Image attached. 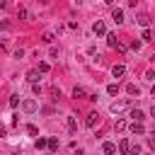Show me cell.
<instances>
[{
    "instance_id": "25",
    "label": "cell",
    "mask_w": 155,
    "mask_h": 155,
    "mask_svg": "<svg viewBox=\"0 0 155 155\" xmlns=\"http://www.w3.org/2000/svg\"><path fill=\"white\" fill-rule=\"evenodd\" d=\"M51 97L58 99V97H61V90H58V87H51Z\"/></svg>"
},
{
    "instance_id": "30",
    "label": "cell",
    "mask_w": 155,
    "mask_h": 155,
    "mask_svg": "<svg viewBox=\"0 0 155 155\" xmlns=\"http://www.w3.org/2000/svg\"><path fill=\"white\" fill-rule=\"evenodd\" d=\"M145 78H148V80H155V70H148V73H145Z\"/></svg>"
},
{
    "instance_id": "34",
    "label": "cell",
    "mask_w": 155,
    "mask_h": 155,
    "mask_svg": "<svg viewBox=\"0 0 155 155\" xmlns=\"http://www.w3.org/2000/svg\"><path fill=\"white\" fill-rule=\"evenodd\" d=\"M78 155H82V150H78Z\"/></svg>"
},
{
    "instance_id": "13",
    "label": "cell",
    "mask_w": 155,
    "mask_h": 155,
    "mask_svg": "<svg viewBox=\"0 0 155 155\" xmlns=\"http://www.w3.org/2000/svg\"><path fill=\"white\" fill-rule=\"evenodd\" d=\"M27 80H29V82L34 85V82L39 80V70H29V73H27Z\"/></svg>"
},
{
    "instance_id": "24",
    "label": "cell",
    "mask_w": 155,
    "mask_h": 155,
    "mask_svg": "<svg viewBox=\"0 0 155 155\" xmlns=\"http://www.w3.org/2000/svg\"><path fill=\"white\" fill-rule=\"evenodd\" d=\"M48 68H51L48 63H39V73H48Z\"/></svg>"
},
{
    "instance_id": "1",
    "label": "cell",
    "mask_w": 155,
    "mask_h": 155,
    "mask_svg": "<svg viewBox=\"0 0 155 155\" xmlns=\"http://www.w3.org/2000/svg\"><path fill=\"white\" fill-rule=\"evenodd\" d=\"M126 107H128V102H111V104H109V111H111V114H121Z\"/></svg>"
},
{
    "instance_id": "6",
    "label": "cell",
    "mask_w": 155,
    "mask_h": 155,
    "mask_svg": "<svg viewBox=\"0 0 155 155\" xmlns=\"http://www.w3.org/2000/svg\"><path fill=\"white\" fill-rule=\"evenodd\" d=\"M111 19H114L116 24H121V22H124V10H119V7H116V10L111 12Z\"/></svg>"
},
{
    "instance_id": "12",
    "label": "cell",
    "mask_w": 155,
    "mask_h": 155,
    "mask_svg": "<svg viewBox=\"0 0 155 155\" xmlns=\"http://www.w3.org/2000/svg\"><path fill=\"white\" fill-rule=\"evenodd\" d=\"M102 150H104V153H107V155H111V153H116V145H114V143H109V140H107V143H104V145H102Z\"/></svg>"
},
{
    "instance_id": "33",
    "label": "cell",
    "mask_w": 155,
    "mask_h": 155,
    "mask_svg": "<svg viewBox=\"0 0 155 155\" xmlns=\"http://www.w3.org/2000/svg\"><path fill=\"white\" fill-rule=\"evenodd\" d=\"M150 116H153V119H155V107H153V109H150Z\"/></svg>"
},
{
    "instance_id": "17",
    "label": "cell",
    "mask_w": 155,
    "mask_h": 155,
    "mask_svg": "<svg viewBox=\"0 0 155 155\" xmlns=\"http://www.w3.org/2000/svg\"><path fill=\"white\" fill-rule=\"evenodd\" d=\"M17 17H19V19H31V17H29V12H27L24 7H19V10H17Z\"/></svg>"
},
{
    "instance_id": "3",
    "label": "cell",
    "mask_w": 155,
    "mask_h": 155,
    "mask_svg": "<svg viewBox=\"0 0 155 155\" xmlns=\"http://www.w3.org/2000/svg\"><path fill=\"white\" fill-rule=\"evenodd\" d=\"M136 22H138V24H140V27H145V29H148V27H150V22H153V19H150V17H148V15H145V12H143V15H138V19H136Z\"/></svg>"
},
{
    "instance_id": "7",
    "label": "cell",
    "mask_w": 155,
    "mask_h": 155,
    "mask_svg": "<svg viewBox=\"0 0 155 155\" xmlns=\"http://www.w3.org/2000/svg\"><path fill=\"white\" fill-rule=\"evenodd\" d=\"M131 131H133L136 136H140V133H143L145 128H143V124H140V121H133V124H131Z\"/></svg>"
},
{
    "instance_id": "28",
    "label": "cell",
    "mask_w": 155,
    "mask_h": 155,
    "mask_svg": "<svg viewBox=\"0 0 155 155\" xmlns=\"http://www.w3.org/2000/svg\"><path fill=\"white\" fill-rule=\"evenodd\" d=\"M138 153H140L138 145H131V148H128V155H138Z\"/></svg>"
},
{
    "instance_id": "11",
    "label": "cell",
    "mask_w": 155,
    "mask_h": 155,
    "mask_svg": "<svg viewBox=\"0 0 155 155\" xmlns=\"http://www.w3.org/2000/svg\"><path fill=\"white\" fill-rule=\"evenodd\" d=\"M46 148H48V153H56L58 150V138H48V145Z\"/></svg>"
},
{
    "instance_id": "15",
    "label": "cell",
    "mask_w": 155,
    "mask_h": 155,
    "mask_svg": "<svg viewBox=\"0 0 155 155\" xmlns=\"http://www.w3.org/2000/svg\"><path fill=\"white\" fill-rule=\"evenodd\" d=\"M126 92H128V94H133V97H138V92H140V90H138V85H133V82H131V85L126 87Z\"/></svg>"
},
{
    "instance_id": "18",
    "label": "cell",
    "mask_w": 155,
    "mask_h": 155,
    "mask_svg": "<svg viewBox=\"0 0 155 155\" xmlns=\"http://www.w3.org/2000/svg\"><path fill=\"white\" fill-rule=\"evenodd\" d=\"M116 41H119V39H116V34H107V44H109L111 48L116 46Z\"/></svg>"
},
{
    "instance_id": "19",
    "label": "cell",
    "mask_w": 155,
    "mask_h": 155,
    "mask_svg": "<svg viewBox=\"0 0 155 155\" xmlns=\"http://www.w3.org/2000/svg\"><path fill=\"white\" fill-rule=\"evenodd\" d=\"M68 128H70V131H75V128H78V121H75V116H68Z\"/></svg>"
},
{
    "instance_id": "31",
    "label": "cell",
    "mask_w": 155,
    "mask_h": 155,
    "mask_svg": "<svg viewBox=\"0 0 155 155\" xmlns=\"http://www.w3.org/2000/svg\"><path fill=\"white\" fill-rule=\"evenodd\" d=\"M148 143H150V148H153V153H155V133L150 136V140H148Z\"/></svg>"
},
{
    "instance_id": "22",
    "label": "cell",
    "mask_w": 155,
    "mask_h": 155,
    "mask_svg": "<svg viewBox=\"0 0 155 155\" xmlns=\"http://www.w3.org/2000/svg\"><path fill=\"white\" fill-rule=\"evenodd\" d=\"M119 53H126V44H121V41H116V46H114Z\"/></svg>"
},
{
    "instance_id": "36",
    "label": "cell",
    "mask_w": 155,
    "mask_h": 155,
    "mask_svg": "<svg viewBox=\"0 0 155 155\" xmlns=\"http://www.w3.org/2000/svg\"><path fill=\"white\" fill-rule=\"evenodd\" d=\"M12 155H19V153H12Z\"/></svg>"
},
{
    "instance_id": "20",
    "label": "cell",
    "mask_w": 155,
    "mask_h": 155,
    "mask_svg": "<svg viewBox=\"0 0 155 155\" xmlns=\"http://www.w3.org/2000/svg\"><path fill=\"white\" fill-rule=\"evenodd\" d=\"M41 39H44L46 44H51V41H53V31H44V36H41Z\"/></svg>"
},
{
    "instance_id": "35",
    "label": "cell",
    "mask_w": 155,
    "mask_h": 155,
    "mask_svg": "<svg viewBox=\"0 0 155 155\" xmlns=\"http://www.w3.org/2000/svg\"><path fill=\"white\" fill-rule=\"evenodd\" d=\"M48 155H56V153H48Z\"/></svg>"
},
{
    "instance_id": "16",
    "label": "cell",
    "mask_w": 155,
    "mask_h": 155,
    "mask_svg": "<svg viewBox=\"0 0 155 155\" xmlns=\"http://www.w3.org/2000/svg\"><path fill=\"white\" fill-rule=\"evenodd\" d=\"M34 145H36V150H44V148L48 145V140H46V138H36V143H34Z\"/></svg>"
},
{
    "instance_id": "21",
    "label": "cell",
    "mask_w": 155,
    "mask_h": 155,
    "mask_svg": "<svg viewBox=\"0 0 155 155\" xmlns=\"http://www.w3.org/2000/svg\"><path fill=\"white\" fill-rule=\"evenodd\" d=\"M27 133H29V136H36V133H39V128H36L34 124H29V126H27Z\"/></svg>"
},
{
    "instance_id": "32",
    "label": "cell",
    "mask_w": 155,
    "mask_h": 155,
    "mask_svg": "<svg viewBox=\"0 0 155 155\" xmlns=\"http://www.w3.org/2000/svg\"><path fill=\"white\" fill-rule=\"evenodd\" d=\"M5 133H7V131H5V126H0V138H2Z\"/></svg>"
},
{
    "instance_id": "8",
    "label": "cell",
    "mask_w": 155,
    "mask_h": 155,
    "mask_svg": "<svg viewBox=\"0 0 155 155\" xmlns=\"http://www.w3.org/2000/svg\"><path fill=\"white\" fill-rule=\"evenodd\" d=\"M124 73H126V68H124V65H114V68H111V75H114V78H121Z\"/></svg>"
},
{
    "instance_id": "27",
    "label": "cell",
    "mask_w": 155,
    "mask_h": 155,
    "mask_svg": "<svg viewBox=\"0 0 155 155\" xmlns=\"http://www.w3.org/2000/svg\"><path fill=\"white\" fill-rule=\"evenodd\" d=\"M124 128H126V121L119 119V121H116V131H124Z\"/></svg>"
},
{
    "instance_id": "23",
    "label": "cell",
    "mask_w": 155,
    "mask_h": 155,
    "mask_svg": "<svg viewBox=\"0 0 155 155\" xmlns=\"http://www.w3.org/2000/svg\"><path fill=\"white\" fill-rule=\"evenodd\" d=\"M107 92H109V94H116V92H119V85H114V82H111V85L107 87Z\"/></svg>"
},
{
    "instance_id": "10",
    "label": "cell",
    "mask_w": 155,
    "mask_h": 155,
    "mask_svg": "<svg viewBox=\"0 0 155 155\" xmlns=\"http://www.w3.org/2000/svg\"><path fill=\"white\" fill-rule=\"evenodd\" d=\"M131 119H133V121H143V119H145V114H143L140 109H133V111H131Z\"/></svg>"
},
{
    "instance_id": "29",
    "label": "cell",
    "mask_w": 155,
    "mask_h": 155,
    "mask_svg": "<svg viewBox=\"0 0 155 155\" xmlns=\"http://www.w3.org/2000/svg\"><path fill=\"white\" fill-rule=\"evenodd\" d=\"M150 39H153V34H150V29H145L143 31V41H150Z\"/></svg>"
},
{
    "instance_id": "14",
    "label": "cell",
    "mask_w": 155,
    "mask_h": 155,
    "mask_svg": "<svg viewBox=\"0 0 155 155\" xmlns=\"http://www.w3.org/2000/svg\"><path fill=\"white\" fill-rule=\"evenodd\" d=\"M128 148H131V143H128V140H121V143H119V153L128 155Z\"/></svg>"
},
{
    "instance_id": "5",
    "label": "cell",
    "mask_w": 155,
    "mask_h": 155,
    "mask_svg": "<svg viewBox=\"0 0 155 155\" xmlns=\"http://www.w3.org/2000/svg\"><path fill=\"white\" fill-rule=\"evenodd\" d=\"M85 94H87V90H85V87H80V85H75V87H73V97H75V99H82Z\"/></svg>"
},
{
    "instance_id": "26",
    "label": "cell",
    "mask_w": 155,
    "mask_h": 155,
    "mask_svg": "<svg viewBox=\"0 0 155 155\" xmlns=\"http://www.w3.org/2000/svg\"><path fill=\"white\" fill-rule=\"evenodd\" d=\"M17 104H19V97L12 94V97H10V107H17Z\"/></svg>"
},
{
    "instance_id": "2",
    "label": "cell",
    "mask_w": 155,
    "mask_h": 155,
    "mask_svg": "<svg viewBox=\"0 0 155 155\" xmlns=\"http://www.w3.org/2000/svg\"><path fill=\"white\" fill-rule=\"evenodd\" d=\"M97 124H99V114H97V111H90V114H87V119H85V126H90V128H92V126H97Z\"/></svg>"
},
{
    "instance_id": "4",
    "label": "cell",
    "mask_w": 155,
    "mask_h": 155,
    "mask_svg": "<svg viewBox=\"0 0 155 155\" xmlns=\"http://www.w3.org/2000/svg\"><path fill=\"white\" fill-rule=\"evenodd\" d=\"M92 31H94L97 36H104V31H107V29H104V22H94V24H92Z\"/></svg>"
},
{
    "instance_id": "9",
    "label": "cell",
    "mask_w": 155,
    "mask_h": 155,
    "mask_svg": "<svg viewBox=\"0 0 155 155\" xmlns=\"http://www.w3.org/2000/svg\"><path fill=\"white\" fill-rule=\"evenodd\" d=\"M22 107H24V111H29V114H31V111H36V102H31V99H27Z\"/></svg>"
}]
</instances>
